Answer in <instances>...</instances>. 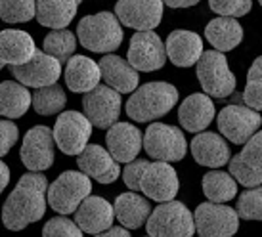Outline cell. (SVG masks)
I'll return each instance as SVG.
<instances>
[{"label": "cell", "instance_id": "4dcf8cb0", "mask_svg": "<svg viewBox=\"0 0 262 237\" xmlns=\"http://www.w3.org/2000/svg\"><path fill=\"white\" fill-rule=\"evenodd\" d=\"M203 193L211 203H228L237 195L235 180L224 170H211L203 176Z\"/></svg>", "mask_w": 262, "mask_h": 237}, {"label": "cell", "instance_id": "b9f144b4", "mask_svg": "<svg viewBox=\"0 0 262 237\" xmlns=\"http://www.w3.org/2000/svg\"><path fill=\"white\" fill-rule=\"evenodd\" d=\"M8 182H10V168L4 161H0V193L8 187Z\"/></svg>", "mask_w": 262, "mask_h": 237}, {"label": "cell", "instance_id": "277c9868", "mask_svg": "<svg viewBox=\"0 0 262 237\" xmlns=\"http://www.w3.org/2000/svg\"><path fill=\"white\" fill-rule=\"evenodd\" d=\"M92 191L88 176L77 170H66L52 182L46 191V205L58 214H71Z\"/></svg>", "mask_w": 262, "mask_h": 237}, {"label": "cell", "instance_id": "3957f363", "mask_svg": "<svg viewBox=\"0 0 262 237\" xmlns=\"http://www.w3.org/2000/svg\"><path fill=\"white\" fill-rule=\"evenodd\" d=\"M79 42L94 54H110L123 42V27L115 14L100 12L82 17L77 27Z\"/></svg>", "mask_w": 262, "mask_h": 237}, {"label": "cell", "instance_id": "7a4b0ae2", "mask_svg": "<svg viewBox=\"0 0 262 237\" xmlns=\"http://www.w3.org/2000/svg\"><path fill=\"white\" fill-rule=\"evenodd\" d=\"M180 98L178 88L170 82H147L136 88L126 101V115L136 122H147L165 117Z\"/></svg>", "mask_w": 262, "mask_h": 237}, {"label": "cell", "instance_id": "2e32d148", "mask_svg": "<svg viewBox=\"0 0 262 237\" xmlns=\"http://www.w3.org/2000/svg\"><path fill=\"white\" fill-rule=\"evenodd\" d=\"M163 6L165 4L159 0H121L115 4V17L138 33H147L161 23Z\"/></svg>", "mask_w": 262, "mask_h": 237}, {"label": "cell", "instance_id": "8992f818", "mask_svg": "<svg viewBox=\"0 0 262 237\" xmlns=\"http://www.w3.org/2000/svg\"><path fill=\"white\" fill-rule=\"evenodd\" d=\"M146 230L149 237H191L195 233L193 214L180 201L161 203L146 220Z\"/></svg>", "mask_w": 262, "mask_h": 237}, {"label": "cell", "instance_id": "ffe728a7", "mask_svg": "<svg viewBox=\"0 0 262 237\" xmlns=\"http://www.w3.org/2000/svg\"><path fill=\"white\" fill-rule=\"evenodd\" d=\"M107 153L117 163H132L136 161L142 149V132L130 122H115L105 136Z\"/></svg>", "mask_w": 262, "mask_h": 237}, {"label": "cell", "instance_id": "cb8c5ba5", "mask_svg": "<svg viewBox=\"0 0 262 237\" xmlns=\"http://www.w3.org/2000/svg\"><path fill=\"white\" fill-rule=\"evenodd\" d=\"M214 103L209 96L205 94H191L182 101L178 109V121L180 126L188 132H197L201 134L214 119Z\"/></svg>", "mask_w": 262, "mask_h": 237}, {"label": "cell", "instance_id": "e575fe53", "mask_svg": "<svg viewBox=\"0 0 262 237\" xmlns=\"http://www.w3.org/2000/svg\"><path fill=\"white\" fill-rule=\"evenodd\" d=\"M37 2L33 0H2L0 19L6 23H27L35 19Z\"/></svg>", "mask_w": 262, "mask_h": 237}, {"label": "cell", "instance_id": "e0dca14e", "mask_svg": "<svg viewBox=\"0 0 262 237\" xmlns=\"http://www.w3.org/2000/svg\"><path fill=\"white\" fill-rule=\"evenodd\" d=\"M230 176L235 184L245 187H258L262 182V134L255 136L243 145L241 153L230 159Z\"/></svg>", "mask_w": 262, "mask_h": 237}, {"label": "cell", "instance_id": "d590c367", "mask_svg": "<svg viewBox=\"0 0 262 237\" xmlns=\"http://www.w3.org/2000/svg\"><path fill=\"white\" fill-rule=\"evenodd\" d=\"M237 218L245 220H262V189L253 187L239 195L237 208H233Z\"/></svg>", "mask_w": 262, "mask_h": 237}, {"label": "cell", "instance_id": "f1b7e54d", "mask_svg": "<svg viewBox=\"0 0 262 237\" xmlns=\"http://www.w3.org/2000/svg\"><path fill=\"white\" fill-rule=\"evenodd\" d=\"M79 4V0H40L37 2L35 17L44 27H50L52 31H61L73 21Z\"/></svg>", "mask_w": 262, "mask_h": 237}, {"label": "cell", "instance_id": "4316f807", "mask_svg": "<svg viewBox=\"0 0 262 237\" xmlns=\"http://www.w3.org/2000/svg\"><path fill=\"white\" fill-rule=\"evenodd\" d=\"M113 214L123 224L124 230H138L151 214V203L134 191H126L115 199Z\"/></svg>", "mask_w": 262, "mask_h": 237}, {"label": "cell", "instance_id": "44dd1931", "mask_svg": "<svg viewBox=\"0 0 262 237\" xmlns=\"http://www.w3.org/2000/svg\"><path fill=\"white\" fill-rule=\"evenodd\" d=\"M165 54L176 67H191L203 54V38L193 31L176 29L165 42Z\"/></svg>", "mask_w": 262, "mask_h": 237}, {"label": "cell", "instance_id": "836d02e7", "mask_svg": "<svg viewBox=\"0 0 262 237\" xmlns=\"http://www.w3.org/2000/svg\"><path fill=\"white\" fill-rule=\"evenodd\" d=\"M241 101L245 107L253 111L262 109V58H256L255 63L249 67L247 82H245V92L241 94Z\"/></svg>", "mask_w": 262, "mask_h": 237}, {"label": "cell", "instance_id": "ab89813d", "mask_svg": "<svg viewBox=\"0 0 262 237\" xmlns=\"http://www.w3.org/2000/svg\"><path fill=\"white\" fill-rule=\"evenodd\" d=\"M19 140V128L12 121H2L0 119V157H4L8 151L15 145Z\"/></svg>", "mask_w": 262, "mask_h": 237}, {"label": "cell", "instance_id": "7402d4cb", "mask_svg": "<svg viewBox=\"0 0 262 237\" xmlns=\"http://www.w3.org/2000/svg\"><path fill=\"white\" fill-rule=\"evenodd\" d=\"M98 65L102 80H105V87H110L117 94H130L138 88V71H134L126 59L119 58L115 54H107L100 59Z\"/></svg>", "mask_w": 262, "mask_h": 237}, {"label": "cell", "instance_id": "f546056e", "mask_svg": "<svg viewBox=\"0 0 262 237\" xmlns=\"http://www.w3.org/2000/svg\"><path fill=\"white\" fill-rule=\"evenodd\" d=\"M31 107V92L15 80L0 82V115L19 119Z\"/></svg>", "mask_w": 262, "mask_h": 237}, {"label": "cell", "instance_id": "74e56055", "mask_svg": "<svg viewBox=\"0 0 262 237\" xmlns=\"http://www.w3.org/2000/svg\"><path fill=\"white\" fill-rule=\"evenodd\" d=\"M42 237H82V231L77 228L73 220H69L66 216H58L44 224Z\"/></svg>", "mask_w": 262, "mask_h": 237}, {"label": "cell", "instance_id": "f35d334b", "mask_svg": "<svg viewBox=\"0 0 262 237\" xmlns=\"http://www.w3.org/2000/svg\"><path fill=\"white\" fill-rule=\"evenodd\" d=\"M149 161H144V159H136L128 165L124 166V170H121L124 180V186L128 187L130 191H140V178H142V173L146 170V166Z\"/></svg>", "mask_w": 262, "mask_h": 237}, {"label": "cell", "instance_id": "9c48e42d", "mask_svg": "<svg viewBox=\"0 0 262 237\" xmlns=\"http://www.w3.org/2000/svg\"><path fill=\"white\" fill-rule=\"evenodd\" d=\"M219 130L222 136L235 145H245L260 130L262 119L253 109L241 103H230L219 113Z\"/></svg>", "mask_w": 262, "mask_h": 237}, {"label": "cell", "instance_id": "1f68e13d", "mask_svg": "<svg viewBox=\"0 0 262 237\" xmlns=\"http://www.w3.org/2000/svg\"><path fill=\"white\" fill-rule=\"evenodd\" d=\"M44 54H48L50 58L59 61V65L67 63L73 58L77 50V36L69 29L61 31H50L44 38Z\"/></svg>", "mask_w": 262, "mask_h": 237}, {"label": "cell", "instance_id": "5bb4252c", "mask_svg": "<svg viewBox=\"0 0 262 237\" xmlns=\"http://www.w3.org/2000/svg\"><path fill=\"white\" fill-rule=\"evenodd\" d=\"M10 73L14 75L15 82H19L21 87H31L38 90V88L58 84L59 77H61V65L59 61L50 58L48 54L37 50L27 63L10 67Z\"/></svg>", "mask_w": 262, "mask_h": 237}, {"label": "cell", "instance_id": "60d3db41", "mask_svg": "<svg viewBox=\"0 0 262 237\" xmlns=\"http://www.w3.org/2000/svg\"><path fill=\"white\" fill-rule=\"evenodd\" d=\"M94 237H130V231L124 230V228H110V230L102 231Z\"/></svg>", "mask_w": 262, "mask_h": 237}, {"label": "cell", "instance_id": "484cf974", "mask_svg": "<svg viewBox=\"0 0 262 237\" xmlns=\"http://www.w3.org/2000/svg\"><path fill=\"white\" fill-rule=\"evenodd\" d=\"M66 84L67 88L75 94H88L92 92L100 80V65L94 59L86 58V56H73L66 63Z\"/></svg>", "mask_w": 262, "mask_h": 237}, {"label": "cell", "instance_id": "d4e9b609", "mask_svg": "<svg viewBox=\"0 0 262 237\" xmlns=\"http://www.w3.org/2000/svg\"><path fill=\"white\" fill-rule=\"evenodd\" d=\"M191 157L195 159L197 165L219 168L230 163V145L226 140L214 132H201L191 140Z\"/></svg>", "mask_w": 262, "mask_h": 237}, {"label": "cell", "instance_id": "30bf717a", "mask_svg": "<svg viewBox=\"0 0 262 237\" xmlns=\"http://www.w3.org/2000/svg\"><path fill=\"white\" fill-rule=\"evenodd\" d=\"M193 226L199 237H232L239 230V218L232 207L201 203L193 212Z\"/></svg>", "mask_w": 262, "mask_h": 237}, {"label": "cell", "instance_id": "9a60e30c", "mask_svg": "<svg viewBox=\"0 0 262 237\" xmlns=\"http://www.w3.org/2000/svg\"><path fill=\"white\" fill-rule=\"evenodd\" d=\"M167 61L165 42L153 31L132 35L128 44V65L134 71H157Z\"/></svg>", "mask_w": 262, "mask_h": 237}, {"label": "cell", "instance_id": "ee69618b", "mask_svg": "<svg viewBox=\"0 0 262 237\" xmlns=\"http://www.w3.org/2000/svg\"><path fill=\"white\" fill-rule=\"evenodd\" d=\"M2 67H4V65H2V63H0V69H2Z\"/></svg>", "mask_w": 262, "mask_h": 237}, {"label": "cell", "instance_id": "7c38bea8", "mask_svg": "<svg viewBox=\"0 0 262 237\" xmlns=\"http://www.w3.org/2000/svg\"><path fill=\"white\" fill-rule=\"evenodd\" d=\"M21 163L31 173H42L54 165L56 149H54V136L52 128L38 124L23 136V144L19 149Z\"/></svg>", "mask_w": 262, "mask_h": 237}, {"label": "cell", "instance_id": "4fadbf2b", "mask_svg": "<svg viewBox=\"0 0 262 237\" xmlns=\"http://www.w3.org/2000/svg\"><path fill=\"white\" fill-rule=\"evenodd\" d=\"M178 189H180L178 174L168 163H159V161L147 163L146 170L140 178V191H144L146 199L157 203L174 201Z\"/></svg>", "mask_w": 262, "mask_h": 237}, {"label": "cell", "instance_id": "ac0fdd59", "mask_svg": "<svg viewBox=\"0 0 262 237\" xmlns=\"http://www.w3.org/2000/svg\"><path fill=\"white\" fill-rule=\"evenodd\" d=\"M113 205L100 195H88L75 210V224L80 231L98 235L102 231L113 228Z\"/></svg>", "mask_w": 262, "mask_h": 237}, {"label": "cell", "instance_id": "5b68a950", "mask_svg": "<svg viewBox=\"0 0 262 237\" xmlns=\"http://www.w3.org/2000/svg\"><path fill=\"white\" fill-rule=\"evenodd\" d=\"M142 147L146 153L159 163H176L182 161L188 153V142L184 132L178 126L165 124V122H153L142 134Z\"/></svg>", "mask_w": 262, "mask_h": 237}, {"label": "cell", "instance_id": "52a82bcc", "mask_svg": "<svg viewBox=\"0 0 262 237\" xmlns=\"http://www.w3.org/2000/svg\"><path fill=\"white\" fill-rule=\"evenodd\" d=\"M197 79L203 88V94L209 98H228L235 90V75L228 67L224 54L207 50L197 61Z\"/></svg>", "mask_w": 262, "mask_h": 237}, {"label": "cell", "instance_id": "8fae6325", "mask_svg": "<svg viewBox=\"0 0 262 237\" xmlns=\"http://www.w3.org/2000/svg\"><path fill=\"white\" fill-rule=\"evenodd\" d=\"M121 105H123L121 96L105 84H98L92 92L82 96V109H84L82 115L86 117V121L92 126L102 130H110L119 121Z\"/></svg>", "mask_w": 262, "mask_h": 237}, {"label": "cell", "instance_id": "ba28073f", "mask_svg": "<svg viewBox=\"0 0 262 237\" xmlns=\"http://www.w3.org/2000/svg\"><path fill=\"white\" fill-rule=\"evenodd\" d=\"M52 136L61 153L75 157L88 145V140L92 136V124L79 111H63L54 124Z\"/></svg>", "mask_w": 262, "mask_h": 237}, {"label": "cell", "instance_id": "8d00e7d4", "mask_svg": "<svg viewBox=\"0 0 262 237\" xmlns=\"http://www.w3.org/2000/svg\"><path fill=\"white\" fill-rule=\"evenodd\" d=\"M211 10L219 17H232L237 19L241 15H247L253 8V2L249 0H211Z\"/></svg>", "mask_w": 262, "mask_h": 237}, {"label": "cell", "instance_id": "7bdbcfd3", "mask_svg": "<svg viewBox=\"0 0 262 237\" xmlns=\"http://www.w3.org/2000/svg\"><path fill=\"white\" fill-rule=\"evenodd\" d=\"M163 4H167L168 8H193L199 2L197 0H168V2H163Z\"/></svg>", "mask_w": 262, "mask_h": 237}, {"label": "cell", "instance_id": "603a6c76", "mask_svg": "<svg viewBox=\"0 0 262 237\" xmlns=\"http://www.w3.org/2000/svg\"><path fill=\"white\" fill-rule=\"evenodd\" d=\"M37 52L35 40L27 31L4 29L0 31V63L2 65H23L27 63Z\"/></svg>", "mask_w": 262, "mask_h": 237}, {"label": "cell", "instance_id": "83f0119b", "mask_svg": "<svg viewBox=\"0 0 262 237\" xmlns=\"http://www.w3.org/2000/svg\"><path fill=\"white\" fill-rule=\"evenodd\" d=\"M205 36L211 44L214 52H230L237 48L243 40V27L237 19L232 17H214L207 23L205 27Z\"/></svg>", "mask_w": 262, "mask_h": 237}, {"label": "cell", "instance_id": "d6986e66", "mask_svg": "<svg viewBox=\"0 0 262 237\" xmlns=\"http://www.w3.org/2000/svg\"><path fill=\"white\" fill-rule=\"evenodd\" d=\"M77 165L84 176L96 180L100 184H113L121 176L119 163L102 145L88 144L82 149V153L77 155Z\"/></svg>", "mask_w": 262, "mask_h": 237}, {"label": "cell", "instance_id": "d6a6232c", "mask_svg": "<svg viewBox=\"0 0 262 237\" xmlns=\"http://www.w3.org/2000/svg\"><path fill=\"white\" fill-rule=\"evenodd\" d=\"M67 96L59 84H52L46 88H38L35 94H31V105L35 107L38 115H56L66 109Z\"/></svg>", "mask_w": 262, "mask_h": 237}, {"label": "cell", "instance_id": "6da1fadb", "mask_svg": "<svg viewBox=\"0 0 262 237\" xmlns=\"http://www.w3.org/2000/svg\"><path fill=\"white\" fill-rule=\"evenodd\" d=\"M48 180L42 173H27L17 180L2 207V224L8 230L21 231L38 222L46 212Z\"/></svg>", "mask_w": 262, "mask_h": 237}]
</instances>
